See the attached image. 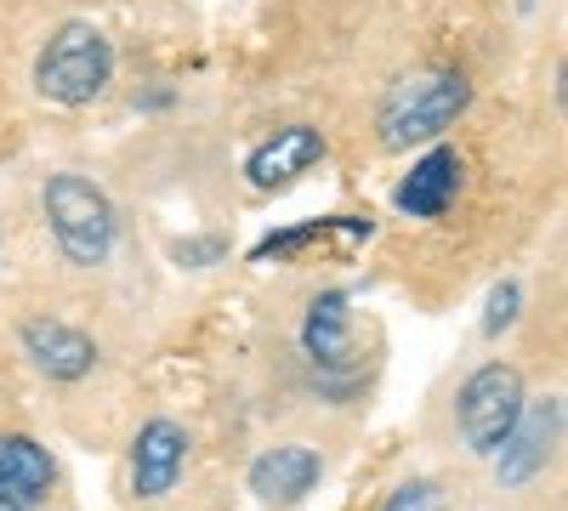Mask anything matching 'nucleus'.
<instances>
[{"mask_svg":"<svg viewBox=\"0 0 568 511\" xmlns=\"http://www.w3.org/2000/svg\"><path fill=\"white\" fill-rule=\"evenodd\" d=\"M382 511H449V494L438 478H409L382 500Z\"/></svg>","mask_w":568,"mask_h":511,"instance_id":"4468645a","label":"nucleus"},{"mask_svg":"<svg viewBox=\"0 0 568 511\" xmlns=\"http://www.w3.org/2000/svg\"><path fill=\"white\" fill-rule=\"evenodd\" d=\"M227 256V239H216V234H205V239H176L171 245V262L176 267H216Z\"/></svg>","mask_w":568,"mask_h":511,"instance_id":"dca6fc26","label":"nucleus"},{"mask_svg":"<svg viewBox=\"0 0 568 511\" xmlns=\"http://www.w3.org/2000/svg\"><path fill=\"white\" fill-rule=\"evenodd\" d=\"M40 216H45V234H52V245L69 267H80V273L109 267V256L120 245V211L85 171L45 176L40 182Z\"/></svg>","mask_w":568,"mask_h":511,"instance_id":"f03ea898","label":"nucleus"},{"mask_svg":"<svg viewBox=\"0 0 568 511\" xmlns=\"http://www.w3.org/2000/svg\"><path fill=\"white\" fill-rule=\"evenodd\" d=\"M318 478H324V454H318L313 443H267V449L251 460V472H245L251 494H256L267 511L302 505V500L318 489Z\"/></svg>","mask_w":568,"mask_h":511,"instance_id":"f8f14e48","label":"nucleus"},{"mask_svg":"<svg viewBox=\"0 0 568 511\" xmlns=\"http://www.w3.org/2000/svg\"><path fill=\"white\" fill-rule=\"evenodd\" d=\"M471 80L455 63H426L415 74H404L398 85H387L382 109H375V149L382 154H404V149H433L444 143V131H455V120L471 109Z\"/></svg>","mask_w":568,"mask_h":511,"instance_id":"f257e3e1","label":"nucleus"},{"mask_svg":"<svg viewBox=\"0 0 568 511\" xmlns=\"http://www.w3.org/2000/svg\"><path fill=\"white\" fill-rule=\"evenodd\" d=\"M34 98L52 109H91L114 85V40L91 18H63L34 52Z\"/></svg>","mask_w":568,"mask_h":511,"instance_id":"7ed1b4c3","label":"nucleus"},{"mask_svg":"<svg viewBox=\"0 0 568 511\" xmlns=\"http://www.w3.org/2000/svg\"><path fill=\"white\" fill-rule=\"evenodd\" d=\"M529 403V387H524V369L511 358H484L478 369H466V381L455 387V443L471 454V460H495V449L511 438L517 415Z\"/></svg>","mask_w":568,"mask_h":511,"instance_id":"39448f33","label":"nucleus"},{"mask_svg":"<svg viewBox=\"0 0 568 511\" xmlns=\"http://www.w3.org/2000/svg\"><path fill=\"white\" fill-rule=\"evenodd\" d=\"M524 7H535V0H524Z\"/></svg>","mask_w":568,"mask_h":511,"instance_id":"f3484780","label":"nucleus"},{"mask_svg":"<svg viewBox=\"0 0 568 511\" xmlns=\"http://www.w3.org/2000/svg\"><path fill=\"white\" fill-rule=\"evenodd\" d=\"M58 494V454L34 432H0V511H45Z\"/></svg>","mask_w":568,"mask_h":511,"instance_id":"9d476101","label":"nucleus"},{"mask_svg":"<svg viewBox=\"0 0 568 511\" xmlns=\"http://www.w3.org/2000/svg\"><path fill=\"white\" fill-rule=\"evenodd\" d=\"M187 449H194V438H187L182 421H171V415H154V421H142L131 449H125V483H131V500L142 505H160L182 472H187Z\"/></svg>","mask_w":568,"mask_h":511,"instance_id":"0eeeda50","label":"nucleus"},{"mask_svg":"<svg viewBox=\"0 0 568 511\" xmlns=\"http://www.w3.org/2000/svg\"><path fill=\"white\" fill-rule=\"evenodd\" d=\"M375 227H369V216H324V222H307V227H291V234H267L256 251H251V262L262 267V262H291V256H302V251H324L329 239H369Z\"/></svg>","mask_w":568,"mask_h":511,"instance_id":"ddd939ff","label":"nucleus"},{"mask_svg":"<svg viewBox=\"0 0 568 511\" xmlns=\"http://www.w3.org/2000/svg\"><path fill=\"white\" fill-rule=\"evenodd\" d=\"M324 154H329L324 131L296 120V125H278L273 136H262V143L245 154V176H251L256 194H278V188H291V182H302Z\"/></svg>","mask_w":568,"mask_h":511,"instance_id":"9b49d317","label":"nucleus"},{"mask_svg":"<svg viewBox=\"0 0 568 511\" xmlns=\"http://www.w3.org/2000/svg\"><path fill=\"white\" fill-rule=\"evenodd\" d=\"M18 347H23V358L40 369V376H45V381H58V387L85 381L91 369L103 364L98 336L80 330V324H69V318H52V313H29V318H18Z\"/></svg>","mask_w":568,"mask_h":511,"instance_id":"6e6552de","label":"nucleus"},{"mask_svg":"<svg viewBox=\"0 0 568 511\" xmlns=\"http://www.w3.org/2000/svg\"><path fill=\"white\" fill-rule=\"evenodd\" d=\"M0 251H7V245H0Z\"/></svg>","mask_w":568,"mask_h":511,"instance_id":"a211bd4d","label":"nucleus"},{"mask_svg":"<svg viewBox=\"0 0 568 511\" xmlns=\"http://www.w3.org/2000/svg\"><path fill=\"white\" fill-rule=\"evenodd\" d=\"M557 449H562V398H529L524 415H517L511 438L495 449L489 472L500 494H517L546 478V467H557Z\"/></svg>","mask_w":568,"mask_h":511,"instance_id":"423d86ee","label":"nucleus"},{"mask_svg":"<svg viewBox=\"0 0 568 511\" xmlns=\"http://www.w3.org/2000/svg\"><path fill=\"white\" fill-rule=\"evenodd\" d=\"M517 313H524V285H517V278H500V285L489 290V307H484V336L511 330Z\"/></svg>","mask_w":568,"mask_h":511,"instance_id":"2eb2a0df","label":"nucleus"},{"mask_svg":"<svg viewBox=\"0 0 568 511\" xmlns=\"http://www.w3.org/2000/svg\"><path fill=\"white\" fill-rule=\"evenodd\" d=\"M296 347H302V364H307L318 398H353V392L364 387V347H358L353 290L324 285V290L307 302V313H302Z\"/></svg>","mask_w":568,"mask_h":511,"instance_id":"20e7f679","label":"nucleus"},{"mask_svg":"<svg viewBox=\"0 0 568 511\" xmlns=\"http://www.w3.org/2000/svg\"><path fill=\"white\" fill-rule=\"evenodd\" d=\"M466 188V154L455 143H433V149H420L409 160V171L398 176V188H393V211L409 216V222H438L455 211Z\"/></svg>","mask_w":568,"mask_h":511,"instance_id":"1a4fd4ad","label":"nucleus"}]
</instances>
